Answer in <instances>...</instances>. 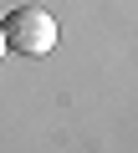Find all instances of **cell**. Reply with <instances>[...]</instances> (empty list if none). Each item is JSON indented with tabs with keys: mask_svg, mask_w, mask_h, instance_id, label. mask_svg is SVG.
<instances>
[{
	"mask_svg": "<svg viewBox=\"0 0 138 153\" xmlns=\"http://www.w3.org/2000/svg\"><path fill=\"white\" fill-rule=\"evenodd\" d=\"M0 36H5V51L46 56V51L56 46V21H51L41 5H16L5 21H0Z\"/></svg>",
	"mask_w": 138,
	"mask_h": 153,
	"instance_id": "1",
	"label": "cell"
},
{
	"mask_svg": "<svg viewBox=\"0 0 138 153\" xmlns=\"http://www.w3.org/2000/svg\"><path fill=\"white\" fill-rule=\"evenodd\" d=\"M0 56H5V36H0Z\"/></svg>",
	"mask_w": 138,
	"mask_h": 153,
	"instance_id": "2",
	"label": "cell"
}]
</instances>
